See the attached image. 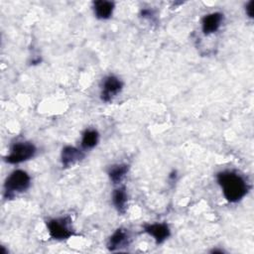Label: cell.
I'll return each instance as SVG.
<instances>
[{
    "label": "cell",
    "mask_w": 254,
    "mask_h": 254,
    "mask_svg": "<svg viewBox=\"0 0 254 254\" xmlns=\"http://www.w3.org/2000/svg\"><path fill=\"white\" fill-rule=\"evenodd\" d=\"M93 9L98 19H108L112 15L114 3L105 0H98L93 2Z\"/></svg>",
    "instance_id": "30bf717a"
},
{
    "label": "cell",
    "mask_w": 254,
    "mask_h": 254,
    "mask_svg": "<svg viewBox=\"0 0 254 254\" xmlns=\"http://www.w3.org/2000/svg\"><path fill=\"white\" fill-rule=\"evenodd\" d=\"M123 87L122 81L114 75H109L104 78L102 91H101V99L103 101H110L112 97L120 92Z\"/></svg>",
    "instance_id": "5b68a950"
},
{
    "label": "cell",
    "mask_w": 254,
    "mask_h": 254,
    "mask_svg": "<svg viewBox=\"0 0 254 254\" xmlns=\"http://www.w3.org/2000/svg\"><path fill=\"white\" fill-rule=\"evenodd\" d=\"M48 229L50 235L54 239L63 240L70 237L73 232L68 226V221L66 218L61 219H52L48 222Z\"/></svg>",
    "instance_id": "277c9868"
},
{
    "label": "cell",
    "mask_w": 254,
    "mask_h": 254,
    "mask_svg": "<svg viewBox=\"0 0 254 254\" xmlns=\"http://www.w3.org/2000/svg\"><path fill=\"white\" fill-rule=\"evenodd\" d=\"M98 132L94 129H88L86 130L83 135H82V139H81V146L84 149H91L93 148L97 142H98Z\"/></svg>",
    "instance_id": "7c38bea8"
},
{
    "label": "cell",
    "mask_w": 254,
    "mask_h": 254,
    "mask_svg": "<svg viewBox=\"0 0 254 254\" xmlns=\"http://www.w3.org/2000/svg\"><path fill=\"white\" fill-rule=\"evenodd\" d=\"M128 240H129L128 232L125 229L119 228L110 236L107 247L110 251H114L127 245Z\"/></svg>",
    "instance_id": "9c48e42d"
},
{
    "label": "cell",
    "mask_w": 254,
    "mask_h": 254,
    "mask_svg": "<svg viewBox=\"0 0 254 254\" xmlns=\"http://www.w3.org/2000/svg\"><path fill=\"white\" fill-rule=\"evenodd\" d=\"M254 8V1L252 0V1H250L247 5H246V13H247V15L250 17V18H252L253 17V9Z\"/></svg>",
    "instance_id": "5bb4252c"
},
{
    "label": "cell",
    "mask_w": 254,
    "mask_h": 254,
    "mask_svg": "<svg viewBox=\"0 0 254 254\" xmlns=\"http://www.w3.org/2000/svg\"><path fill=\"white\" fill-rule=\"evenodd\" d=\"M145 231L152 235L157 244L164 242L170 236V228L166 223H153L144 226Z\"/></svg>",
    "instance_id": "8992f818"
},
{
    "label": "cell",
    "mask_w": 254,
    "mask_h": 254,
    "mask_svg": "<svg viewBox=\"0 0 254 254\" xmlns=\"http://www.w3.org/2000/svg\"><path fill=\"white\" fill-rule=\"evenodd\" d=\"M30 176L22 170H16L5 181V195L12 197L15 192H22L30 187Z\"/></svg>",
    "instance_id": "7a4b0ae2"
},
{
    "label": "cell",
    "mask_w": 254,
    "mask_h": 254,
    "mask_svg": "<svg viewBox=\"0 0 254 254\" xmlns=\"http://www.w3.org/2000/svg\"><path fill=\"white\" fill-rule=\"evenodd\" d=\"M36 147L30 142L15 143L10 151V154L5 157V161L10 164H19L34 157Z\"/></svg>",
    "instance_id": "3957f363"
},
{
    "label": "cell",
    "mask_w": 254,
    "mask_h": 254,
    "mask_svg": "<svg viewBox=\"0 0 254 254\" xmlns=\"http://www.w3.org/2000/svg\"><path fill=\"white\" fill-rule=\"evenodd\" d=\"M127 172H128L127 165H116L110 168L108 175L110 180L113 182V184H119Z\"/></svg>",
    "instance_id": "4fadbf2b"
},
{
    "label": "cell",
    "mask_w": 254,
    "mask_h": 254,
    "mask_svg": "<svg viewBox=\"0 0 254 254\" xmlns=\"http://www.w3.org/2000/svg\"><path fill=\"white\" fill-rule=\"evenodd\" d=\"M84 154L71 146H65L62 151V164L64 168L73 166L76 162L83 159Z\"/></svg>",
    "instance_id": "ba28073f"
},
{
    "label": "cell",
    "mask_w": 254,
    "mask_h": 254,
    "mask_svg": "<svg viewBox=\"0 0 254 254\" xmlns=\"http://www.w3.org/2000/svg\"><path fill=\"white\" fill-rule=\"evenodd\" d=\"M222 16L223 15L221 13H218V12L205 15L202 18V21H201L202 32L205 35L216 32L218 30V28L220 27V25H221Z\"/></svg>",
    "instance_id": "52a82bcc"
},
{
    "label": "cell",
    "mask_w": 254,
    "mask_h": 254,
    "mask_svg": "<svg viewBox=\"0 0 254 254\" xmlns=\"http://www.w3.org/2000/svg\"><path fill=\"white\" fill-rule=\"evenodd\" d=\"M112 200L118 212L124 213L126 210V203H127V192L124 187L114 190L112 194Z\"/></svg>",
    "instance_id": "8fae6325"
},
{
    "label": "cell",
    "mask_w": 254,
    "mask_h": 254,
    "mask_svg": "<svg viewBox=\"0 0 254 254\" xmlns=\"http://www.w3.org/2000/svg\"><path fill=\"white\" fill-rule=\"evenodd\" d=\"M217 182L222 189L225 198L230 202L240 200L248 190L244 179L234 172L224 171L218 173Z\"/></svg>",
    "instance_id": "6da1fadb"
}]
</instances>
